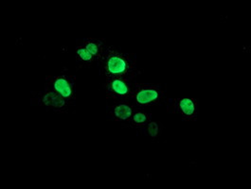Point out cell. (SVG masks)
<instances>
[{"mask_svg":"<svg viewBox=\"0 0 251 189\" xmlns=\"http://www.w3.org/2000/svg\"><path fill=\"white\" fill-rule=\"evenodd\" d=\"M137 81L132 78H112L104 80L103 87L106 99H122L130 94Z\"/></svg>","mask_w":251,"mask_h":189,"instance_id":"obj_6","label":"cell"},{"mask_svg":"<svg viewBox=\"0 0 251 189\" xmlns=\"http://www.w3.org/2000/svg\"><path fill=\"white\" fill-rule=\"evenodd\" d=\"M168 113L177 115L185 121H196L199 113L198 99L195 97H175L165 100Z\"/></svg>","mask_w":251,"mask_h":189,"instance_id":"obj_4","label":"cell"},{"mask_svg":"<svg viewBox=\"0 0 251 189\" xmlns=\"http://www.w3.org/2000/svg\"><path fill=\"white\" fill-rule=\"evenodd\" d=\"M75 56L79 68H90L92 65L96 63L95 58L90 54V52L81 44H78L76 47Z\"/></svg>","mask_w":251,"mask_h":189,"instance_id":"obj_10","label":"cell"},{"mask_svg":"<svg viewBox=\"0 0 251 189\" xmlns=\"http://www.w3.org/2000/svg\"><path fill=\"white\" fill-rule=\"evenodd\" d=\"M30 101L46 110H51L59 114L69 113L70 104L60 94L53 91L43 89V91L32 92Z\"/></svg>","mask_w":251,"mask_h":189,"instance_id":"obj_5","label":"cell"},{"mask_svg":"<svg viewBox=\"0 0 251 189\" xmlns=\"http://www.w3.org/2000/svg\"><path fill=\"white\" fill-rule=\"evenodd\" d=\"M152 120V113L144 108H135L130 120L124 126L135 130H143Z\"/></svg>","mask_w":251,"mask_h":189,"instance_id":"obj_8","label":"cell"},{"mask_svg":"<svg viewBox=\"0 0 251 189\" xmlns=\"http://www.w3.org/2000/svg\"><path fill=\"white\" fill-rule=\"evenodd\" d=\"M83 45L84 47L90 52L95 60L96 64L100 63L102 55L104 53V45H105V40L102 38H85L80 43Z\"/></svg>","mask_w":251,"mask_h":189,"instance_id":"obj_9","label":"cell"},{"mask_svg":"<svg viewBox=\"0 0 251 189\" xmlns=\"http://www.w3.org/2000/svg\"><path fill=\"white\" fill-rule=\"evenodd\" d=\"M163 129L164 127L160 122L151 120L143 130L147 132V135H149L152 139H156L161 135Z\"/></svg>","mask_w":251,"mask_h":189,"instance_id":"obj_11","label":"cell"},{"mask_svg":"<svg viewBox=\"0 0 251 189\" xmlns=\"http://www.w3.org/2000/svg\"><path fill=\"white\" fill-rule=\"evenodd\" d=\"M166 95V87L162 83L136 82L133 91L121 100L135 108H150L160 105Z\"/></svg>","mask_w":251,"mask_h":189,"instance_id":"obj_2","label":"cell"},{"mask_svg":"<svg viewBox=\"0 0 251 189\" xmlns=\"http://www.w3.org/2000/svg\"><path fill=\"white\" fill-rule=\"evenodd\" d=\"M100 72L104 80L112 78L136 79L142 73L138 68L136 54L123 51L114 46L105 48L100 63Z\"/></svg>","mask_w":251,"mask_h":189,"instance_id":"obj_1","label":"cell"},{"mask_svg":"<svg viewBox=\"0 0 251 189\" xmlns=\"http://www.w3.org/2000/svg\"><path fill=\"white\" fill-rule=\"evenodd\" d=\"M107 100L109 101L107 106V113L111 117L112 120L118 122L123 126L130 120L135 111V107L125 101L115 99Z\"/></svg>","mask_w":251,"mask_h":189,"instance_id":"obj_7","label":"cell"},{"mask_svg":"<svg viewBox=\"0 0 251 189\" xmlns=\"http://www.w3.org/2000/svg\"><path fill=\"white\" fill-rule=\"evenodd\" d=\"M44 89L53 91L63 96L70 105L76 101V77L62 73L57 76H48L45 79Z\"/></svg>","mask_w":251,"mask_h":189,"instance_id":"obj_3","label":"cell"}]
</instances>
